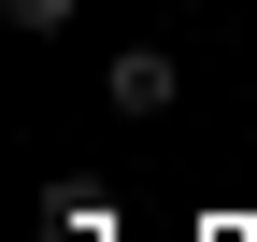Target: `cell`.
I'll use <instances>...</instances> for the list:
<instances>
[{
    "instance_id": "2",
    "label": "cell",
    "mask_w": 257,
    "mask_h": 242,
    "mask_svg": "<svg viewBox=\"0 0 257 242\" xmlns=\"http://www.w3.org/2000/svg\"><path fill=\"white\" fill-rule=\"evenodd\" d=\"M29 228H43V242H114V214H100L86 186H43V214H29Z\"/></svg>"
},
{
    "instance_id": "3",
    "label": "cell",
    "mask_w": 257,
    "mask_h": 242,
    "mask_svg": "<svg viewBox=\"0 0 257 242\" xmlns=\"http://www.w3.org/2000/svg\"><path fill=\"white\" fill-rule=\"evenodd\" d=\"M72 14H86V0H0V28H29V43H57Z\"/></svg>"
},
{
    "instance_id": "1",
    "label": "cell",
    "mask_w": 257,
    "mask_h": 242,
    "mask_svg": "<svg viewBox=\"0 0 257 242\" xmlns=\"http://www.w3.org/2000/svg\"><path fill=\"white\" fill-rule=\"evenodd\" d=\"M172 86H186V72H172V43H128L114 72H100V100L128 114V128H143V114H172Z\"/></svg>"
}]
</instances>
